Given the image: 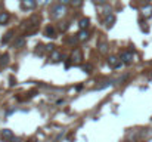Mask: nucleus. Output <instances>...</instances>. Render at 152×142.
Here are the masks:
<instances>
[{"label": "nucleus", "mask_w": 152, "mask_h": 142, "mask_svg": "<svg viewBox=\"0 0 152 142\" xmlns=\"http://www.w3.org/2000/svg\"><path fill=\"white\" fill-rule=\"evenodd\" d=\"M9 21V13L7 12H1L0 13V25H4Z\"/></svg>", "instance_id": "9b49d317"}, {"label": "nucleus", "mask_w": 152, "mask_h": 142, "mask_svg": "<svg viewBox=\"0 0 152 142\" xmlns=\"http://www.w3.org/2000/svg\"><path fill=\"white\" fill-rule=\"evenodd\" d=\"M12 36H13V31H9V33H6L4 34V37L1 39V45H6L10 39H12Z\"/></svg>", "instance_id": "4468645a"}, {"label": "nucleus", "mask_w": 152, "mask_h": 142, "mask_svg": "<svg viewBox=\"0 0 152 142\" xmlns=\"http://www.w3.org/2000/svg\"><path fill=\"white\" fill-rule=\"evenodd\" d=\"M87 39H89V31H87V30H80V33L77 34V40L86 42Z\"/></svg>", "instance_id": "423d86ee"}, {"label": "nucleus", "mask_w": 152, "mask_h": 142, "mask_svg": "<svg viewBox=\"0 0 152 142\" xmlns=\"http://www.w3.org/2000/svg\"><path fill=\"white\" fill-rule=\"evenodd\" d=\"M52 0H37V3L40 4V6H45V4H48V3H50Z\"/></svg>", "instance_id": "412c9836"}, {"label": "nucleus", "mask_w": 152, "mask_h": 142, "mask_svg": "<svg viewBox=\"0 0 152 142\" xmlns=\"http://www.w3.org/2000/svg\"><path fill=\"white\" fill-rule=\"evenodd\" d=\"M1 136H3L4 139H12V138H13V133H12L10 129H4V130H1Z\"/></svg>", "instance_id": "9d476101"}, {"label": "nucleus", "mask_w": 152, "mask_h": 142, "mask_svg": "<svg viewBox=\"0 0 152 142\" xmlns=\"http://www.w3.org/2000/svg\"><path fill=\"white\" fill-rule=\"evenodd\" d=\"M37 4V0H21V9L22 10H33Z\"/></svg>", "instance_id": "20e7f679"}, {"label": "nucleus", "mask_w": 152, "mask_h": 142, "mask_svg": "<svg viewBox=\"0 0 152 142\" xmlns=\"http://www.w3.org/2000/svg\"><path fill=\"white\" fill-rule=\"evenodd\" d=\"M106 47H108V45H106L105 42H102L101 45H99V50H101L102 53H105V52H106Z\"/></svg>", "instance_id": "f3484780"}, {"label": "nucleus", "mask_w": 152, "mask_h": 142, "mask_svg": "<svg viewBox=\"0 0 152 142\" xmlns=\"http://www.w3.org/2000/svg\"><path fill=\"white\" fill-rule=\"evenodd\" d=\"M0 59H1V61H0V64H1V65H6V64H7V55H4V56H1Z\"/></svg>", "instance_id": "aec40b11"}, {"label": "nucleus", "mask_w": 152, "mask_h": 142, "mask_svg": "<svg viewBox=\"0 0 152 142\" xmlns=\"http://www.w3.org/2000/svg\"><path fill=\"white\" fill-rule=\"evenodd\" d=\"M71 62L75 64V65H80V64L83 62V53H81L80 49H75V50L72 52V55H71Z\"/></svg>", "instance_id": "f03ea898"}, {"label": "nucleus", "mask_w": 152, "mask_h": 142, "mask_svg": "<svg viewBox=\"0 0 152 142\" xmlns=\"http://www.w3.org/2000/svg\"><path fill=\"white\" fill-rule=\"evenodd\" d=\"M121 64H123V62H121V59H120L118 56H114V55H112V56L108 58V65L112 67V68H120Z\"/></svg>", "instance_id": "39448f33"}, {"label": "nucleus", "mask_w": 152, "mask_h": 142, "mask_svg": "<svg viewBox=\"0 0 152 142\" xmlns=\"http://www.w3.org/2000/svg\"><path fill=\"white\" fill-rule=\"evenodd\" d=\"M120 59H121L123 64L130 65V64H133V61H134V55H133V52H123Z\"/></svg>", "instance_id": "7ed1b4c3"}, {"label": "nucleus", "mask_w": 152, "mask_h": 142, "mask_svg": "<svg viewBox=\"0 0 152 142\" xmlns=\"http://www.w3.org/2000/svg\"><path fill=\"white\" fill-rule=\"evenodd\" d=\"M111 85H112V82H103V85L98 86L96 89H98V90H101V89H105V88H108V86H111Z\"/></svg>", "instance_id": "2eb2a0df"}, {"label": "nucleus", "mask_w": 152, "mask_h": 142, "mask_svg": "<svg viewBox=\"0 0 152 142\" xmlns=\"http://www.w3.org/2000/svg\"><path fill=\"white\" fill-rule=\"evenodd\" d=\"M24 45V39H18L16 42H15V47H21Z\"/></svg>", "instance_id": "6ab92c4d"}, {"label": "nucleus", "mask_w": 152, "mask_h": 142, "mask_svg": "<svg viewBox=\"0 0 152 142\" xmlns=\"http://www.w3.org/2000/svg\"><path fill=\"white\" fill-rule=\"evenodd\" d=\"M149 142H152V141H149Z\"/></svg>", "instance_id": "5701e85b"}, {"label": "nucleus", "mask_w": 152, "mask_h": 142, "mask_svg": "<svg viewBox=\"0 0 152 142\" xmlns=\"http://www.w3.org/2000/svg\"><path fill=\"white\" fill-rule=\"evenodd\" d=\"M66 13V6H62V4H58V6H55L53 7V10H52L50 16L53 19H61L64 15Z\"/></svg>", "instance_id": "f257e3e1"}, {"label": "nucleus", "mask_w": 152, "mask_h": 142, "mask_svg": "<svg viewBox=\"0 0 152 142\" xmlns=\"http://www.w3.org/2000/svg\"><path fill=\"white\" fill-rule=\"evenodd\" d=\"M89 24H90V19L89 18H83V19H80L78 27H80V30H86L89 27Z\"/></svg>", "instance_id": "1a4fd4ad"}, {"label": "nucleus", "mask_w": 152, "mask_h": 142, "mask_svg": "<svg viewBox=\"0 0 152 142\" xmlns=\"http://www.w3.org/2000/svg\"><path fill=\"white\" fill-rule=\"evenodd\" d=\"M50 59H52V62H59V61L62 59V55H61L59 52H53L52 56H50Z\"/></svg>", "instance_id": "ddd939ff"}, {"label": "nucleus", "mask_w": 152, "mask_h": 142, "mask_svg": "<svg viewBox=\"0 0 152 142\" xmlns=\"http://www.w3.org/2000/svg\"><path fill=\"white\" fill-rule=\"evenodd\" d=\"M98 4H106V0H95Z\"/></svg>", "instance_id": "4be33fe9"}, {"label": "nucleus", "mask_w": 152, "mask_h": 142, "mask_svg": "<svg viewBox=\"0 0 152 142\" xmlns=\"http://www.w3.org/2000/svg\"><path fill=\"white\" fill-rule=\"evenodd\" d=\"M71 3H72V0H59V4H62V6H68Z\"/></svg>", "instance_id": "a211bd4d"}, {"label": "nucleus", "mask_w": 152, "mask_h": 142, "mask_svg": "<svg viewBox=\"0 0 152 142\" xmlns=\"http://www.w3.org/2000/svg\"><path fill=\"white\" fill-rule=\"evenodd\" d=\"M74 7H80L81 4H83V0H72V3H71Z\"/></svg>", "instance_id": "dca6fc26"}, {"label": "nucleus", "mask_w": 152, "mask_h": 142, "mask_svg": "<svg viewBox=\"0 0 152 142\" xmlns=\"http://www.w3.org/2000/svg\"><path fill=\"white\" fill-rule=\"evenodd\" d=\"M114 22H115V16L111 13V15H108L106 18H105V25L108 27V28H111L112 25H114Z\"/></svg>", "instance_id": "6e6552de"}, {"label": "nucleus", "mask_w": 152, "mask_h": 142, "mask_svg": "<svg viewBox=\"0 0 152 142\" xmlns=\"http://www.w3.org/2000/svg\"><path fill=\"white\" fill-rule=\"evenodd\" d=\"M142 13H143V16H145V18H151V16H152V6H151V4L143 6Z\"/></svg>", "instance_id": "0eeeda50"}, {"label": "nucleus", "mask_w": 152, "mask_h": 142, "mask_svg": "<svg viewBox=\"0 0 152 142\" xmlns=\"http://www.w3.org/2000/svg\"><path fill=\"white\" fill-rule=\"evenodd\" d=\"M45 34H46V37H55V28L52 25H48L45 30Z\"/></svg>", "instance_id": "f8f14e48"}]
</instances>
